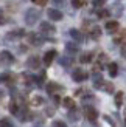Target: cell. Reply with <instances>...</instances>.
<instances>
[{"label":"cell","mask_w":126,"mask_h":127,"mask_svg":"<svg viewBox=\"0 0 126 127\" xmlns=\"http://www.w3.org/2000/svg\"><path fill=\"white\" fill-rule=\"evenodd\" d=\"M39 17H41V11H39V9L30 8V9L27 11V14H25V23L30 25V27H33V25L39 20Z\"/></svg>","instance_id":"cell-1"},{"label":"cell","mask_w":126,"mask_h":127,"mask_svg":"<svg viewBox=\"0 0 126 127\" xmlns=\"http://www.w3.org/2000/svg\"><path fill=\"white\" fill-rule=\"evenodd\" d=\"M84 116H86V119H87V121L93 123V121H95V119L98 118V112L95 110V107H90V105H87L86 109H84Z\"/></svg>","instance_id":"cell-2"},{"label":"cell","mask_w":126,"mask_h":127,"mask_svg":"<svg viewBox=\"0 0 126 127\" xmlns=\"http://www.w3.org/2000/svg\"><path fill=\"white\" fill-rule=\"evenodd\" d=\"M72 78H73V81H75V82H84L87 78H89V74H87V73L84 71V70L76 68V70H73Z\"/></svg>","instance_id":"cell-3"},{"label":"cell","mask_w":126,"mask_h":127,"mask_svg":"<svg viewBox=\"0 0 126 127\" xmlns=\"http://www.w3.org/2000/svg\"><path fill=\"white\" fill-rule=\"evenodd\" d=\"M47 14H48V19L50 20H62V17H64V14L59 11V9H56V8H50L47 11Z\"/></svg>","instance_id":"cell-4"},{"label":"cell","mask_w":126,"mask_h":127,"mask_svg":"<svg viewBox=\"0 0 126 127\" xmlns=\"http://www.w3.org/2000/svg\"><path fill=\"white\" fill-rule=\"evenodd\" d=\"M0 62L2 64H5V65H11L12 62H14V56H12L9 51H2L0 53Z\"/></svg>","instance_id":"cell-5"},{"label":"cell","mask_w":126,"mask_h":127,"mask_svg":"<svg viewBox=\"0 0 126 127\" xmlns=\"http://www.w3.org/2000/svg\"><path fill=\"white\" fill-rule=\"evenodd\" d=\"M41 33L42 34H53V33H56V28L50 22H42L41 23Z\"/></svg>","instance_id":"cell-6"},{"label":"cell","mask_w":126,"mask_h":127,"mask_svg":"<svg viewBox=\"0 0 126 127\" xmlns=\"http://www.w3.org/2000/svg\"><path fill=\"white\" fill-rule=\"evenodd\" d=\"M118 28H120V25H118L117 20H108V22H106V30H108V33L115 34L118 31Z\"/></svg>","instance_id":"cell-7"},{"label":"cell","mask_w":126,"mask_h":127,"mask_svg":"<svg viewBox=\"0 0 126 127\" xmlns=\"http://www.w3.org/2000/svg\"><path fill=\"white\" fill-rule=\"evenodd\" d=\"M39 65H41V61H39L37 56H31V58H28V61H27V67L28 68L37 70V68H39Z\"/></svg>","instance_id":"cell-8"},{"label":"cell","mask_w":126,"mask_h":127,"mask_svg":"<svg viewBox=\"0 0 126 127\" xmlns=\"http://www.w3.org/2000/svg\"><path fill=\"white\" fill-rule=\"evenodd\" d=\"M25 36V30L22 28H19V30H14V31H11V33H8V36H6V39H9V40H14V39H20V37Z\"/></svg>","instance_id":"cell-9"},{"label":"cell","mask_w":126,"mask_h":127,"mask_svg":"<svg viewBox=\"0 0 126 127\" xmlns=\"http://www.w3.org/2000/svg\"><path fill=\"white\" fill-rule=\"evenodd\" d=\"M28 40L31 45H34V47H39L41 43H42V37L39 34H36V33H30L28 34Z\"/></svg>","instance_id":"cell-10"},{"label":"cell","mask_w":126,"mask_h":127,"mask_svg":"<svg viewBox=\"0 0 126 127\" xmlns=\"http://www.w3.org/2000/svg\"><path fill=\"white\" fill-rule=\"evenodd\" d=\"M61 90H62V87L58 85V84H55V82H50V84L47 85V92H48V95H52V96H56L58 92H61Z\"/></svg>","instance_id":"cell-11"},{"label":"cell","mask_w":126,"mask_h":127,"mask_svg":"<svg viewBox=\"0 0 126 127\" xmlns=\"http://www.w3.org/2000/svg\"><path fill=\"white\" fill-rule=\"evenodd\" d=\"M68 33H70V37H73L76 42H83V40H84V34L81 33L79 30H76V28H72Z\"/></svg>","instance_id":"cell-12"},{"label":"cell","mask_w":126,"mask_h":127,"mask_svg":"<svg viewBox=\"0 0 126 127\" xmlns=\"http://www.w3.org/2000/svg\"><path fill=\"white\" fill-rule=\"evenodd\" d=\"M104 84V79H103V76L101 73H93V85H95V88H101Z\"/></svg>","instance_id":"cell-13"},{"label":"cell","mask_w":126,"mask_h":127,"mask_svg":"<svg viewBox=\"0 0 126 127\" xmlns=\"http://www.w3.org/2000/svg\"><path fill=\"white\" fill-rule=\"evenodd\" d=\"M55 58H56V51L55 50H50V51H47L45 56H44V64H45V65H52Z\"/></svg>","instance_id":"cell-14"},{"label":"cell","mask_w":126,"mask_h":127,"mask_svg":"<svg viewBox=\"0 0 126 127\" xmlns=\"http://www.w3.org/2000/svg\"><path fill=\"white\" fill-rule=\"evenodd\" d=\"M62 104H64V107L68 110H75V107H76V104H75V101L72 98H64L62 99Z\"/></svg>","instance_id":"cell-15"},{"label":"cell","mask_w":126,"mask_h":127,"mask_svg":"<svg viewBox=\"0 0 126 127\" xmlns=\"http://www.w3.org/2000/svg\"><path fill=\"white\" fill-rule=\"evenodd\" d=\"M108 70H109V76H112V78H115V76L118 74V65L115 62H111L108 65Z\"/></svg>","instance_id":"cell-16"},{"label":"cell","mask_w":126,"mask_h":127,"mask_svg":"<svg viewBox=\"0 0 126 127\" xmlns=\"http://www.w3.org/2000/svg\"><path fill=\"white\" fill-rule=\"evenodd\" d=\"M114 42H115V43H120V45L126 42V30H122L120 34H118L117 37H114Z\"/></svg>","instance_id":"cell-17"},{"label":"cell","mask_w":126,"mask_h":127,"mask_svg":"<svg viewBox=\"0 0 126 127\" xmlns=\"http://www.w3.org/2000/svg\"><path fill=\"white\" fill-rule=\"evenodd\" d=\"M30 104L33 105V107H41L44 104V98H41V96H33V98H31V101H30Z\"/></svg>","instance_id":"cell-18"},{"label":"cell","mask_w":126,"mask_h":127,"mask_svg":"<svg viewBox=\"0 0 126 127\" xmlns=\"http://www.w3.org/2000/svg\"><path fill=\"white\" fill-rule=\"evenodd\" d=\"M100 36H101V30H100V27L93 25L92 30H90V37H92V39H98Z\"/></svg>","instance_id":"cell-19"},{"label":"cell","mask_w":126,"mask_h":127,"mask_svg":"<svg viewBox=\"0 0 126 127\" xmlns=\"http://www.w3.org/2000/svg\"><path fill=\"white\" fill-rule=\"evenodd\" d=\"M92 53H89V51H87V53H83V54H81V58H79V62H83V64H87V62H90L92 61Z\"/></svg>","instance_id":"cell-20"},{"label":"cell","mask_w":126,"mask_h":127,"mask_svg":"<svg viewBox=\"0 0 126 127\" xmlns=\"http://www.w3.org/2000/svg\"><path fill=\"white\" fill-rule=\"evenodd\" d=\"M9 112L12 113V115H19V104L16 102V101H11V104H9Z\"/></svg>","instance_id":"cell-21"},{"label":"cell","mask_w":126,"mask_h":127,"mask_svg":"<svg viewBox=\"0 0 126 127\" xmlns=\"http://www.w3.org/2000/svg\"><path fill=\"white\" fill-rule=\"evenodd\" d=\"M109 14H111V11H108V9H101V8H100V9L97 11V16H98L100 19H108Z\"/></svg>","instance_id":"cell-22"},{"label":"cell","mask_w":126,"mask_h":127,"mask_svg":"<svg viewBox=\"0 0 126 127\" xmlns=\"http://www.w3.org/2000/svg\"><path fill=\"white\" fill-rule=\"evenodd\" d=\"M122 102H123V93L118 92V93L115 95V105H117V107H122Z\"/></svg>","instance_id":"cell-23"},{"label":"cell","mask_w":126,"mask_h":127,"mask_svg":"<svg viewBox=\"0 0 126 127\" xmlns=\"http://www.w3.org/2000/svg\"><path fill=\"white\" fill-rule=\"evenodd\" d=\"M65 50L70 53H76L78 51V47L75 45V43H65Z\"/></svg>","instance_id":"cell-24"},{"label":"cell","mask_w":126,"mask_h":127,"mask_svg":"<svg viewBox=\"0 0 126 127\" xmlns=\"http://www.w3.org/2000/svg\"><path fill=\"white\" fill-rule=\"evenodd\" d=\"M104 3H106V0H92V5L98 9L101 8V6H104Z\"/></svg>","instance_id":"cell-25"},{"label":"cell","mask_w":126,"mask_h":127,"mask_svg":"<svg viewBox=\"0 0 126 127\" xmlns=\"http://www.w3.org/2000/svg\"><path fill=\"white\" fill-rule=\"evenodd\" d=\"M84 0H72V5L75 6V8H83L84 6Z\"/></svg>","instance_id":"cell-26"},{"label":"cell","mask_w":126,"mask_h":127,"mask_svg":"<svg viewBox=\"0 0 126 127\" xmlns=\"http://www.w3.org/2000/svg\"><path fill=\"white\" fill-rule=\"evenodd\" d=\"M0 127H12V124H11L9 119L3 118V119H0Z\"/></svg>","instance_id":"cell-27"},{"label":"cell","mask_w":126,"mask_h":127,"mask_svg":"<svg viewBox=\"0 0 126 127\" xmlns=\"http://www.w3.org/2000/svg\"><path fill=\"white\" fill-rule=\"evenodd\" d=\"M52 127H67V124H65V123H62V121H53Z\"/></svg>","instance_id":"cell-28"},{"label":"cell","mask_w":126,"mask_h":127,"mask_svg":"<svg viewBox=\"0 0 126 127\" xmlns=\"http://www.w3.org/2000/svg\"><path fill=\"white\" fill-rule=\"evenodd\" d=\"M47 2H48V0H33V3L37 5V6H45Z\"/></svg>","instance_id":"cell-29"},{"label":"cell","mask_w":126,"mask_h":127,"mask_svg":"<svg viewBox=\"0 0 126 127\" xmlns=\"http://www.w3.org/2000/svg\"><path fill=\"white\" fill-rule=\"evenodd\" d=\"M59 62L62 64V65H70V64H72V59H70V58H68V59H64V58H61V59H59Z\"/></svg>","instance_id":"cell-30"},{"label":"cell","mask_w":126,"mask_h":127,"mask_svg":"<svg viewBox=\"0 0 126 127\" xmlns=\"http://www.w3.org/2000/svg\"><path fill=\"white\" fill-rule=\"evenodd\" d=\"M101 88H103L104 92H112V90H114V87H112V84H108V85H104V84H103V87H101Z\"/></svg>","instance_id":"cell-31"},{"label":"cell","mask_w":126,"mask_h":127,"mask_svg":"<svg viewBox=\"0 0 126 127\" xmlns=\"http://www.w3.org/2000/svg\"><path fill=\"white\" fill-rule=\"evenodd\" d=\"M122 54H123L125 58H126V43H125V45L122 47Z\"/></svg>","instance_id":"cell-32"},{"label":"cell","mask_w":126,"mask_h":127,"mask_svg":"<svg viewBox=\"0 0 126 127\" xmlns=\"http://www.w3.org/2000/svg\"><path fill=\"white\" fill-rule=\"evenodd\" d=\"M5 22H6V20H5V17H3V16H0V25H3Z\"/></svg>","instance_id":"cell-33"}]
</instances>
